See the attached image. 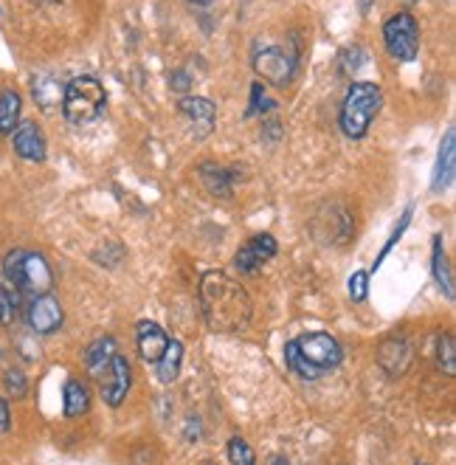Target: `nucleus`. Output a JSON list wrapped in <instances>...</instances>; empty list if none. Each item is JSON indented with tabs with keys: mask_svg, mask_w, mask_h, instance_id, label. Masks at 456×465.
<instances>
[{
	"mask_svg": "<svg viewBox=\"0 0 456 465\" xmlns=\"http://www.w3.org/2000/svg\"><path fill=\"white\" fill-rule=\"evenodd\" d=\"M381 107H383L381 85H374V82H353L341 102V114H338L341 133L353 142L366 139V133H369L374 116L381 114Z\"/></svg>",
	"mask_w": 456,
	"mask_h": 465,
	"instance_id": "nucleus-3",
	"label": "nucleus"
},
{
	"mask_svg": "<svg viewBox=\"0 0 456 465\" xmlns=\"http://www.w3.org/2000/svg\"><path fill=\"white\" fill-rule=\"evenodd\" d=\"M412 212H414V206H406V212H403V217H400V223L394 226V232H392V237L386 240V245L381 249V254H378V260H374V265H372V273L378 271L381 265H383V260L389 257V252L394 249V245L400 242V237H403V232L409 229V223H412Z\"/></svg>",
	"mask_w": 456,
	"mask_h": 465,
	"instance_id": "nucleus-27",
	"label": "nucleus"
},
{
	"mask_svg": "<svg viewBox=\"0 0 456 465\" xmlns=\"http://www.w3.org/2000/svg\"><path fill=\"white\" fill-rule=\"evenodd\" d=\"M12 147L15 153L23 158V161H32V163H43L45 155H48V147H45V135L40 130L37 122H20L12 133Z\"/></svg>",
	"mask_w": 456,
	"mask_h": 465,
	"instance_id": "nucleus-12",
	"label": "nucleus"
},
{
	"mask_svg": "<svg viewBox=\"0 0 456 465\" xmlns=\"http://www.w3.org/2000/svg\"><path fill=\"white\" fill-rule=\"evenodd\" d=\"M65 322L63 305L57 296L51 293H40V296H29V305H25V324L29 331L37 336H51L57 333Z\"/></svg>",
	"mask_w": 456,
	"mask_h": 465,
	"instance_id": "nucleus-8",
	"label": "nucleus"
},
{
	"mask_svg": "<svg viewBox=\"0 0 456 465\" xmlns=\"http://www.w3.org/2000/svg\"><path fill=\"white\" fill-rule=\"evenodd\" d=\"M136 339H139V355L147 364H155L170 344V336L164 333V327L155 322H139Z\"/></svg>",
	"mask_w": 456,
	"mask_h": 465,
	"instance_id": "nucleus-17",
	"label": "nucleus"
},
{
	"mask_svg": "<svg viewBox=\"0 0 456 465\" xmlns=\"http://www.w3.org/2000/svg\"><path fill=\"white\" fill-rule=\"evenodd\" d=\"M383 43L386 51L397 63H414L420 54V25L414 15L397 12L383 23Z\"/></svg>",
	"mask_w": 456,
	"mask_h": 465,
	"instance_id": "nucleus-6",
	"label": "nucleus"
},
{
	"mask_svg": "<svg viewBox=\"0 0 456 465\" xmlns=\"http://www.w3.org/2000/svg\"><path fill=\"white\" fill-rule=\"evenodd\" d=\"M180 364H183V344L178 339H170L164 355L155 361V375H158L160 384H167V387L175 384L178 375H180Z\"/></svg>",
	"mask_w": 456,
	"mask_h": 465,
	"instance_id": "nucleus-21",
	"label": "nucleus"
},
{
	"mask_svg": "<svg viewBox=\"0 0 456 465\" xmlns=\"http://www.w3.org/2000/svg\"><path fill=\"white\" fill-rule=\"evenodd\" d=\"M296 54L285 45H267L254 54V71L265 82H271L274 88L290 85V79L296 76Z\"/></svg>",
	"mask_w": 456,
	"mask_h": 465,
	"instance_id": "nucleus-7",
	"label": "nucleus"
},
{
	"mask_svg": "<svg viewBox=\"0 0 456 465\" xmlns=\"http://www.w3.org/2000/svg\"><path fill=\"white\" fill-rule=\"evenodd\" d=\"M12 426V415H9V403L0 398V434H6Z\"/></svg>",
	"mask_w": 456,
	"mask_h": 465,
	"instance_id": "nucleus-34",
	"label": "nucleus"
},
{
	"mask_svg": "<svg viewBox=\"0 0 456 465\" xmlns=\"http://www.w3.org/2000/svg\"><path fill=\"white\" fill-rule=\"evenodd\" d=\"M116 359V339L113 336H102L96 339L88 350H85V364L91 378H102L104 370L111 367V361Z\"/></svg>",
	"mask_w": 456,
	"mask_h": 465,
	"instance_id": "nucleus-19",
	"label": "nucleus"
},
{
	"mask_svg": "<svg viewBox=\"0 0 456 465\" xmlns=\"http://www.w3.org/2000/svg\"><path fill=\"white\" fill-rule=\"evenodd\" d=\"M20 305H23V293L12 282L0 280V327H12L17 322Z\"/></svg>",
	"mask_w": 456,
	"mask_h": 465,
	"instance_id": "nucleus-24",
	"label": "nucleus"
},
{
	"mask_svg": "<svg viewBox=\"0 0 456 465\" xmlns=\"http://www.w3.org/2000/svg\"><path fill=\"white\" fill-rule=\"evenodd\" d=\"M192 82H195V76H189V71H183V68H180V71H175V74L170 76V88L183 94V91H189V88H192Z\"/></svg>",
	"mask_w": 456,
	"mask_h": 465,
	"instance_id": "nucleus-32",
	"label": "nucleus"
},
{
	"mask_svg": "<svg viewBox=\"0 0 456 465\" xmlns=\"http://www.w3.org/2000/svg\"><path fill=\"white\" fill-rule=\"evenodd\" d=\"M277 252H279V245H277L274 234H254L251 240L239 245L234 265L239 273H257L267 260L277 257Z\"/></svg>",
	"mask_w": 456,
	"mask_h": 465,
	"instance_id": "nucleus-10",
	"label": "nucleus"
},
{
	"mask_svg": "<svg viewBox=\"0 0 456 465\" xmlns=\"http://www.w3.org/2000/svg\"><path fill=\"white\" fill-rule=\"evenodd\" d=\"M4 280L12 282L23 296H40L51 291L53 271L40 252L12 249L4 257Z\"/></svg>",
	"mask_w": 456,
	"mask_h": 465,
	"instance_id": "nucleus-4",
	"label": "nucleus"
},
{
	"mask_svg": "<svg viewBox=\"0 0 456 465\" xmlns=\"http://www.w3.org/2000/svg\"><path fill=\"white\" fill-rule=\"evenodd\" d=\"M104 102H107V94H104L102 82L96 76L82 74V76H73L65 85L63 114L71 124L82 127V124H91L102 116Z\"/></svg>",
	"mask_w": 456,
	"mask_h": 465,
	"instance_id": "nucleus-5",
	"label": "nucleus"
},
{
	"mask_svg": "<svg viewBox=\"0 0 456 465\" xmlns=\"http://www.w3.org/2000/svg\"><path fill=\"white\" fill-rule=\"evenodd\" d=\"M409 4H417V0H409Z\"/></svg>",
	"mask_w": 456,
	"mask_h": 465,
	"instance_id": "nucleus-37",
	"label": "nucleus"
},
{
	"mask_svg": "<svg viewBox=\"0 0 456 465\" xmlns=\"http://www.w3.org/2000/svg\"><path fill=\"white\" fill-rule=\"evenodd\" d=\"M4 387L12 398H23L25 392H29V381H25V372L17 370V367H9L4 372Z\"/></svg>",
	"mask_w": 456,
	"mask_h": 465,
	"instance_id": "nucleus-29",
	"label": "nucleus"
},
{
	"mask_svg": "<svg viewBox=\"0 0 456 465\" xmlns=\"http://www.w3.org/2000/svg\"><path fill=\"white\" fill-rule=\"evenodd\" d=\"M267 465H293V462L282 454H274V457H267Z\"/></svg>",
	"mask_w": 456,
	"mask_h": 465,
	"instance_id": "nucleus-35",
	"label": "nucleus"
},
{
	"mask_svg": "<svg viewBox=\"0 0 456 465\" xmlns=\"http://www.w3.org/2000/svg\"><path fill=\"white\" fill-rule=\"evenodd\" d=\"M88 406H91V392L88 387L82 384V381H76V378H68L65 381V390H63V415L65 418H82L88 412Z\"/></svg>",
	"mask_w": 456,
	"mask_h": 465,
	"instance_id": "nucleus-20",
	"label": "nucleus"
},
{
	"mask_svg": "<svg viewBox=\"0 0 456 465\" xmlns=\"http://www.w3.org/2000/svg\"><path fill=\"white\" fill-rule=\"evenodd\" d=\"M346 288H350L353 302H366V296H369V271H355Z\"/></svg>",
	"mask_w": 456,
	"mask_h": 465,
	"instance_id": "nucleus-31",
	"label": "nucleus"
},
{
	"mask_svg": "<svg viewBox=\"0 0 456 465\" xmlns=\"http://www.w3.org/2000/svg\"><path fill=\"white\" fill-rule=\"evenodd\" d=\"M366 63H369V54H366V48H361V45L344 48V51L338 54V68H341V74H358Z\"/></svg>",
	"mask_w": 456,
	"mask_h": 465,
	"instance_id": "nucleus-25",
	"label": "nucleus"
},
{
	"mask_svg": "<svg viewBox=\"0 0 456 465\" xmlns=\"http://www.w3.org/2000/svg\"><path fill=\"white\" fill-rule=\"evenodd\" d=\"M186 4H189V6H211L214 0H186Z\"/></svg>",
	"mask_w": 456,
	"mask_h": 465,
	"instance_id": "nucleus-36",
	"label": "nucleus"
},
{
	"mask_svg": "<svg viewBox=\"0 0 456 465\" xmlns=\"http://www.w3.org/2000/svg\"><path fill=\"white\" fill-rule=\"evenodd\" d=\"M453 175H456V130L448 127L445 139L440 144V153H437L434 175H432V189H434V193H445V189L453 183Z\"/></svg>",
	"mask_w": 456,
	"mask_h": 465,
	"instance_id": "nucleus-15",
	"label": "nucleus"
},
{
	"mask_svg": "<svg viewBox=\"0 0 456 465\" xmlns=\"http://www.w3.org/2000/svg\"><path fill=\"white\" fill-rule=\"evenodd\" d=\"M437 361H440V370L445 375H456V339L453 333H445L437 344Z\"/></svg>",
	"mask_w": 456,
	"mask_h": 465,
	"instance_id": "nucleus-26",
	"label": "nucleus"
},
{
	"mask_svg": "<svg viewBox=\"0 0 456 465\" xmlns=\"http://www.w3.org/2000/svg\"><path fill=\"white\" fill-rule=\"evenodd\" d=\"M228 460H231V465H257L254 449L239 434L228 440Z\"/></svg>",
	"mask_w": 456,
	"mask_h": 465,
	"instance_id": "nucleus-28",
	"label": "nucleus"
},
{
	"mask_svg": "<svg viewBox=\"0 0 456 465\" xmlns=\"http://www.w3.org/2000/svg\"><path fill=\"white\" fill-rule=\"evenodd\" d=\"M130 384H132V367L124 355L116 352V359L111 361V367L104 370V375L99 378V387H102V398L107 406H121L127 392H130Z\"/></svg>",
	"mask_w": 456,
	"mask_h": 465,
	"instance_id": "nucleus-9",
	"label": "nucleus"
},
{
	"mask_svg": "<svg viewBox=\"0 0 456 465\" xmlns=\"http://www.w3.org/2000/svg\"><path fill=\"white\" fill-rule=\"evenodd\" d=\"M432 271H434V280L437 285L445 291L448 299H456V288H453V273H451V265H448V257H445V245H442V237L437 234L434 237V254H432Z\"/></svg>",
	"mask_w": 456,
	"mask_h": 465,
	"instance_id": "nucleus-23",
	"label": "nucleus"
},
{
	"mask_svg": "<svg viewBox=\"0 0 456 465\" xmlns=\"http://www.w3.org/2000/svg\"><path fill=\"white\" fill-rule=\"evenodd\" d=\"M32 96L43 111H53V107H63L65 85L53 74H37L32 79Z\"/></svg>",
	"mask_w": 456,
	"mask_h": 465,
	"instance_id": "nucleus-18",
	"label": "nucleus"
},
{
	"mask_svg": "<svg viewBox=\"0 0 456 465\" xmlns=\"http://www.w3.org/2000/svg\"><path fill=\"white\" fill-rule=\"evenodd\" d=\"M274 107H277V102L265 96L262 82H254V85H251V107H248V116H257V114L262 116V114H267V111H274Z\"/></svg>",
	"mask_w": 456,
	"mask_h": 465,
	"instance_id": "nucleus-30",
	"label": "nucleus"
},
{
	"mask_svg": "<svg viewBox=\"0 0 456 465\" xmlns=\"http://www.w3.org/2000/svg\"><path fill=\"white\" fill-rule=\"evenodd\" d=\"M23 114V99L15 88L0 91V135H12L15 127L20 124Z\"/></svg>",
	"mask_w": 456,
	"mask_h": 465,
	"instance_id": "nucleus-22",
	"label": "nucleus"
},
{
	"mask_svg": "<svg viewBox=\"0 0 456 465\" xmlns=\"http://www.w3.org/2000/svg\"><path fill=\"white\" fill-rule=\"evenodd\" d=\"M198 175L206 186V193L211 198H231L234 195V183H237V173L228 167H220L214 161H203L198 167Z\"/></svg>",
	"mask_w": 456,
	"mask_h": 465,
	"instance_id": "nucleus-16",
	"label": "nucleus"
},
{
	"mask_svg": "<svg viewBox=\"0 0 456 465\" xmlns=\"http://www.w3.org/2000/svg\"><path fill=\"white\" fill-rule=\"evenodd\" d=\"M414 465H425V462H414Z\"/></svg>",
	"mask_w": 456,
	"mask_h": 465,
	"instance_id": "nucleus-38",
	"label": "nucleus"
},
{
	"mask_svg": "<svg viewBox=\"0 0 456 465\" xmlns=\"http://www.w3.org/2000/svg\"><path fill=\"white\" fill-rule=\"evenodd\" d=\"M198 302L206 324L214 333H237L248 327L254 302L248 291L226 271H206L198 282Z\"/></svg>",
	"mask_w": 456,
	"mask_h": 465,
	"instance_id": "nucleus-1",
	"label": "nucleus"
},
{
	"mask_svg": "<svg viewBox=\"0 0 456 465\" xmlns=\"http://www.w3.org/2000/svg\"><path fill=\"white\" fill-rule=\"evenodd\" d=\"M313 232L318 240L325 242H346L353 237V217L346 209H338V212H318L315 221H313Z\"/></svg>",
	"mask_w": 456,
	"mask_h": 465,
	"instance_id": "nucleus-13",
	"label": "nucleus"
},
{
	"mask_svg": "<svg viewBox=\"0 0 456 465\" xmlns=\"http://www.w3.org/2000/svg\"><path fill=\"white\" fill-rule=\"evenodd\" d=\"M279 135H282L279 122H277V119H267V122H265V139H267V144H277V142H279Z\"/></svg>",
	"mask_w": 456,
	"mask_h": 465,
	"instance_id": "nucleus-33",
	"label": "nucleus"
},
{
	"mask_svg": "<svg viewBox=\"0 0 456 465\" xmlns=\"http://www.w3.org/2000/svg\"><path fill=\"white\" fill-rule=\"evenodd\" d=\"M344 359L341 344L325 333V331H315V333H305L299 339H290L285 344V364L287 370H293L299 378L305 381H318L321 375L333 372Z\"/></svg>",
	"mask_w": 456,
	"mask_h": 465,
	"instance_id": "nucleus-2",
	"label": "nucleus"
},
{
	"mask_svg": "<svg viewBox=\"0 0 456 465\" xmlns=\"http://www.w3.org/2000/svg\"><path fill=\"white\" fill-rule=\"evenodd\" d=\"M178 114L189 119L195 139H206L214 130V122H218V104L206 96H183L178 99Z\"/></svg>",
	"mask_w": 456,
	"mask_h": 465,
	"instance_id": "nucleus-11",
	"label": "nucleus"
},
{
	"mask_svg": "<svg viewBox=\"0 0 456 465\" xmlns=\"http://www.w3.org/2000/svg\"><path fill=\"white\" fill-rule=\"evenodd\" d=\"M378 364L389 378L403 375L412 367V344L406 339H397V336L386 339L378 347Z\"/></svg>",
	"mask_w": 456,
	"mask_h": 465,
	"instance_id": "nucleus-14",
	"label": "nucleus"
}]
</instances>
